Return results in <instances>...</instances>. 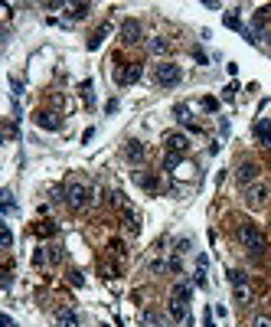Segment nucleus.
<instances>
[{"label":"nucleus","instance_id":"nucleus-1","mask_svg":"<svg viewBox=\"0 0 271 327\" xmlns=\"http://www.w3.org/2000/svg\"><path fill=\"white\" fill-rule=\"evenodd\" d=\"M239 242H242V249L248 252V255H265V249H268V239L262 236V229L255 226V223H242L239 229Z\"/></svg>","mask_w":271,"mask_h":327},{"label":"nucleus","instance_id":"nucleus-2","mask_svg":"<svg viewBox=\"0 0 271 327\" xmlns=\"http://www.w3.org/2000/svg\"><path fill=\"white\" fill-rule=\"evenodd\" d=\"M190 298H193V288H190L186 281H180L177 288H173V295H170V304H167V311H170L173 321L190 318Z\"/></svg>","mask_w":271,"mask_h":327},{"label":"nucleus","instance_id":"nucleus-3","mask_svg":"<svg viewBox=\"0 0 271 327\" xmlns=\"http://www.w3.org/2000/svg\"><path fill=\"white\" fill-rule=\"evenodd\" d=\"M154 82H157V85H163V88H173V85L183 82V69H180L177 63H160L154 69Z\"/></svg>","mask_w":271,"mask_h":327},{"label":"nucleus","instance_id":"nucleus-4","mask_svg":"<svg viewBox=\"0 0 271 327\" xmlns=\"http://www.w3.org/2000/svg\"><path fill=\"white\" fill-rule=\"evenodd\" d=\"M66 200H69L72 210H85L88 203H92V187H88V183H69Z\"/></svg>","mask_w":271,"mask_h":327},{"label":"nucleus","instance_id":"nucleus-5","mask_svg":"<svg viewBox=\"0 0 271 327\" xmlns=\"http://www.w3.org/2000/svg\"><path fill=\"white\" fill-rule=\"evenodd\" d=\"M163 148H167V154L186 157V154H190V138H186V134H180V131H173V134H167V138H163Z\"/></svg>","mask_w":271,"mask_h":327},{"label":"nucleus","instance_id":"nucleus-6","mask_svg":"<svg viewBox=\"0 0 271 327\" xmlns=\"http://www.w3.org/2000/svg\"><path fill=\"white\" fill-rule=\"evenodd\" d=\"M258 173H262V167H258L255 161H245L239 170H235V180H239L242 187H252V183L258 180Z\"/></svg>","mask_w":271,"mask_h":327},{"label":"nucleus","instance_id":"nucleus-7","mask_svg":"<svg viewBox=\"0 0 271 327\" xmlns=\"http://www.w3.org/2000/svg\"><path fill=\"white\" fill-rule=\"evenodd\" d=\"M140 63H128V66H121V69H118V82H121V85H134V82H137L140 79Z\"/></svg>","mask_w":271,"mask_h":327},{"label":"nucleus","instance_id":"nucleus-8","mask_svg":"<svg viewBox=\"0 0 271 327\" xmlns=\"http://www.w3.org/2000/svg\"><path fill=\"white\" fill-rule=\"evenodd\" d=\"M265 196H268V190H265L262 183H252V187H245V203L252 206V210H258V206H262Z\"/></svg>","mask_w":271,"mask_h":327},{"label":"nucleus","instance_id":"nucleus-9","mask_svg":"<svg viewBox=\"0 0 271 327\" xmlns=\"http://www.w3.org/2000/svg\"><path fill=\"white\" fill-rule=\"evenodd\" d=\"M252 131H255V141L262 144V148H271V121H265V118H258Z\"/></svg>","mask_w":271,"mask_h":327},{"label":"nucleus","instance_id":"nucleus-10","mask_svg":"<svg viewBox=\"0 0 271 327\" xmlns=\"http://www.w3.org/2000/svg\"><path fill=\"white\" fill-rule=\"evenodd\" d=\"M140 39V23L137 20H124V26H121V43H128V46H131V43H137Z\"/></svg>","mask_w":271,"mask_h":327},{"label":"nucleus","instance_id":"nucleus-11","mask_svg":"<svg viewBox=\"0 0 271 327\" xmlns=\"http://www.w3.org/2000/svg\"><path fill=\"white\" fill-rule=\"evenodd\" d=\"M36 125L43 128V131H59V128H62V121L53 115V111H39V115H36Z\"/></svg>","mask_w":271,"mask_h":327},{"label":"nucleus","instance_id":"nucleus-12","mask_svg":"<svg viewBox=\"0 0 271 327\" xmlns=\"http://www.w3.org/2000/svg\"><path fill=\"white\" fill-rule=\"evenodd\" d=\"M124 157H128V161H134V164H140L144 157H147V148H144L140 141H131V144L124 148Z\"/></svg>","mask_w":271,"mask_h":327},{"label":"nucleus","instance_id":"nucleus-13","mask_svg":"<svg viewBox=\"0 0 271 327\" xmlns=\"http://www.w3.org/2000/svg\"><path fill=\"white\" fill-rule=\"evenodd\" d=\"M232 291H235V304H239V308H245V304L255 301V291H252V285H239V288H232Z\"/></svg>","mask_w":271,"mask_h":327},{"label":"nucleus","instance_id":"nucleus-14","mask_svg":"<svg viewBox=\"0 0 271 327\" xmlns=\"http://www.w3.org/2000/svg\"><path fill=\"white\" fill-rule=\"evenodd\" d=\"M56 321H59V327H78V314L69 311V308H62V311L56 314Z\"/></svg>","mask_w":271,"mask_h":327},{"label":"nucleus","instance_id":"nucleus-15","mask_svg":"<svg viewBox=\"0 0 271 327\" xmlns=\"http://www.w3.org/2000/svg\"><path fill=\"white\" fill-rule=\"evenodd\" d=\"M124 229H128L131 236L140 233V219H137V213H134V210H124Z\"/></svg>","mask_w":271,"mask_h":327},{"label":"nucleus","instance_id":"nucleus-16","mask_svg":"<svg viewBox=\"0 0 271 327\" xmlns=\"http://www.w3.org/2000/svg\"><path fill=\"white\" fill-rule=\"evenodd\" d=\"M134 180H137L140 187H147V190H157V177H154V173H144V170H134Z\"/></svg>","mask_w":271,"mask_h":327},{"label":"nucleus","instance_id":"nucleus-17","mask_svg":"<svg viewBox=\"0 0 271 327\" xmlns=\"http://www.w3.org/2000/svg\"><path fill=\"white\" fill-rule=\"evenodd\" d=\"M150 53H154V56H163V53H170V43H167L163 36H154V39H150Z\"/></svg>","mask_w":271,"mask_h":327},{"label":"nucleus","instance_id":"nucleus-18","mask_svg":"<svg viewBox=\"0 0 271 327\" xmlns=\"http://www.w3.org/2000/svg\"><path fill=\"white\" fill-rule=\"evenodd\" d=\"M229 285H232V288H239V285H248V275L239 272V268H232V272H229Z\"/></svg>","mask_w":271,"mask_h":327},{"label":"nucleus","instance_id":"nucleus-19","mask_svg":"<svg viewBox=\"0 0 271 327\" xmlns=\"http://www.w3.org/2000/svg\"><path fill=\"white\" fill-rule=\"evenodd\" d=\"M72 10V20H82V16H88V10H92V7H88V3H75V7H69Z\"/></svg>","mask_w":271,"mask_h":327},{"label":"nucleus","instance_id":"nucleus-20","mask_svg":"<svg viewBox=\"0 0 271 327\" xmlns=\"http://www.w3.org/2000/svg\"><path fill=\"white\" fill-rule=\"evenodd\" d=\"M62 255H66V252H62L59 245H49V249H46V258H49L53 265H59V262H62Z\"/></svg>","mask_w":271,"mask_h":327},{"label":"nucleus","instance_id":"nucleus-21","mask_svg":"<svg viewBox=\"0 0 271 327\" xmlns=\"http://www.w3.org/2000/svg\"><path fill=\"white\" fill-rule=\"evenodd\" d=\"M180 164H183V157H177V154H163V167H167V170H177Z\"/></svg>","mask_w":271,"mask_h":327},{"label":"nucleus","instance_id":"nucleus-22","mask_svg":"<svg viewBox=\"0 0 271 327\" xmlns=\"http://www.w3.org/2000/svg\"><path fill=\"white\" fill-rule=\"evenodd\" d=\"M105 36H108V26H101V30L95 33L92 39H88V49H98V46H101V39H105Z\"/></svg>","mask_w":271,"mask_h":327},{"label":"nucleus","instance_id":"nucleus-23","mask_svg":"<svg viewBox=\"0 0 271 327\" xmlns=\"http://www.w3.org/2000/svg\"><path fill=\"white\" fill-rule=\"evenodd\" d=\"M222 23L229 26V30H242V20H239L235 13H225V16H222Z\"/></svg>","mask_w":271,"mask_h":327},{"label":"nucleus","instance_id":"nucleus-24","mask_svg":"<svg viewBox=\"0 0 271 327\" xmlns=\"http://www.w3.org/2000/svg\"><path fill=\"white\" fill-rule=\"evenodd\" d=\"M82 98H85V105H88V108L95 105V98H92V82H82Z\"/></svg>","mask_w":271,"mask_h":327},{"label":"nucleus","instance_id":"nucleus-25","mask_svg":"<svg viewBox=\"0 0 271 327\" xmlns=\"http://www.w3.org/2000/svg\"><path fill=\"white\" fill-rule=\"evenodd\" d=\"M69 281L75 285V288H82V285H85V275L78 272V268H72V272H69Z\"/></svg>","mask_w":271,"mask_h":327},{"label":"nucleus","instance_id":"nucleus-26","mask_svg":"<svg viewBox=\"0 0 271 327\" xmlns=\"http://www.w3.org/2000/svg\"><path fill=\"white\" fill-rule=\"evenodd\" d=\"M252 327H271V314H255Z\"/></svg>","mask_w":271,"mask_h":327},{"label":"nucleus","instance_id":"nucleus-27","mask_svg":"<svg viewBox=\"0 0 271 327\" xmlns=\"http://www.w3.org/2000/svg\"><path fill=\"white\" fill-rule=\"evenodd\" d=\"M36 233H39V236H53V233H56V223H39Z\"/></svg>","mask_w":271,"mask_h":327},{"label":"nucleus","instance_id":"nucleus-28","mask_svg":"<svg viewBox=\"0 0 271 327\" xmlns=\"http://www.w3.org/2000/svg\"><path fill=\"white\" fill-rule=\"evenodd\" d=\"M3 213H13V193L3 190Z\"/></svg>","mask_w":271,"mask_h":327},{"label":"nucleus","instance_id":"nucleus-29","mask_svg":"<svg viewBox=\"0 0 271 327\" xmlns=\"http://www.w3.org/2000/svg\"><path fill=\"white\" fill-rule=\"evenodd\" d=\"M173 115H177V121H190V111H186V105H177V108H173Z\"/></svg>","mask_w":271,"mask_h":327},{"label":"nucleus","instance_id":"nucleus-30","mask_svg":"<svg viewBox=\"0 0 271 327\" xmlns=\"http://www.w3.org/2000/svg\"><path fill=\"white\" fill-rule=\"evenodd\" d=\"M10 88H13V98L23 95V82H20V79H10Z\"/></svg>","mask_w":271,"mask_h":327},{"label":"nucleus","instance_id":"nucleus-31","mask_svg":"<svg viewBox=\"0 0 271 327\" xmlns=\"http://www.w3.org/2000/svg\"><path fill=\"white\" fill-rule=\"evenodd\" d=\"M43 262H49V258H46V249H36V252H33V265H43Z\"/></svg>","mask_w":271,"mask_h":327},{"label":"nucleus","instance_id":"nucleus-32","mask_svg":"<svg viewBox=\"0 0 271 327\" xmlns=\"http://www.w3.org/2000/svg\"><path fill=\"white\" fill-rule=\"evenodd\" d=\"M144 324H147V327H160V318H157L154 311H147V318H144Z\"/></svg>","mask_w":271,"mask_h":327},{"label":"nucleus","instance_id":"nucleus-33","mask_svg":"<svg viewBox=\"0 0 271 327\" xmlns=\"http://www.w3.org/2000/svg\"><path fill=\"white\" fill-rule=\"evenodd\" d=\"M196 285H200V288H206V268H196Z\"/></svg>","mask_w":271,"mask_h":327},{"label":"nucleus","instance_id":"nucleus-34","mask_svg":"<svg viewBox=\"0 0 271 327\" xmlns=\"http://www.w3.org/2000/svg\"><path fill=\"white\" fill-rule=\"evenodd\" d=\"M203 108H206V111H216L219 101H216V98H203Z\"/></svg>","mask_w":271,"mask_h":327},{"label":"nucleus","instance_id":"nucleus-35","mask_svg":"<svg viewBox=\"0 0 271 327\" xmlns=\"http://www.w3.org/2000/svg\"><path fill=\"white\" fill-rule=\"evenodd\" d=\"M10 245H13V233L3 226V249H10Z\"/></svg>","mask_w":271,"mask_h":327},{"label":"nucleus","instance_id":"nucleus-36","mask_svg":"<svg viewBox=\"0 0 271 327\" xmlns=\"http://www.w3.org/2000/svg\"><path fill=\"white\" fill-rule=\"evenodd\" d=\"M203 327H216V321H212V311L206 308V314H203Z\"/></svg>","mask_w":271,"mask_h":327},{"label":"nucleus","instance_id":"nucleus-37","mask_svg":"<svg viewBox=\"0 0 271 327\" xmlns=\"http://www.w3.org/2000/svg\"><path fill=\"white\" fill-rule=\"evenodd\" d=\"M235 92H239V85H229V88L222 92V98H225V101H232V98H235Z\"/></svg>","mask_w":271,"mask_h":327}]
</instances>
